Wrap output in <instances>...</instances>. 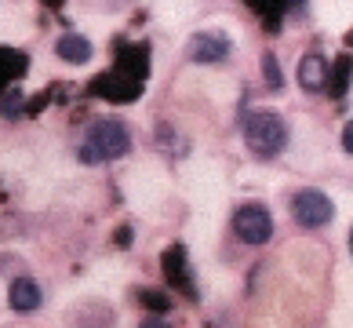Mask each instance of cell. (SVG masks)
Masks as SVG:
<instances>
[{
	"label": "cell",
	"mask_w": 353,
	"mask_h": 328,
	"mask_svg": "<svg viewBox=\"0 0 353 328\" xmlns=\"http://www.w3.org/2000/svg\"><path fill=\"white\" fill-rule=\"evenodd\" d=\"M230 37L226 33H215V30H208V33H193L190 37V44H186V55L193 62H222V59H230Z\"/></svg>",
	"instance_id": "5b68a950"
},
{
	"label": "cell",
	"mask_w": 353,
	"mask_h": 328,
	"mask_svg": "<svg viewBox=\"0 0 353 328\" xmlns=\"http://www.w3.org/2000/svg\"><path fill=\"white\" fill-rule=\"evenodd\" d=\"M299 84L306 91H324V84H328V59L317 55V51L303 55V62H299Z\"/></svg>",
	"instance_id": "8992f818"
},
{
	"label": "cell",
	"mask_w": 353,
	"mask_h": 328,
	"mask_svg": "<svg viewBox=\"0 0 353 328\" xmlns=\"http://www.w3.org/2000/svg\"><path fill=\"white\" fill-rule=\"evenodd\" d=\"M139 328H172V325H168L164 318H157V313H153V318H146V321H142Z\"/></svg>",
	"instance_id": "8fae6325"
},
{
	"label": "cell",
	"mask_w": 353,
	"mask_h": 328,
	"mask_svg": "<svg viewBox=\"0 0 353 328\" xmlns=\"http://www.w3.org/2000/svg\"><path fill=\"white\" fill-rule=\"evenodd\" d=\"M55 55L62 62H73V66H84L91 55H95V48H91L88 37L81 33H66V37H59V44H55Z\"/></svg>",
	"instance_id": "ba28073f"
},
{
	"label": "cell",
	"mask_w": 353,
	"mask_h": 328,
	"mask_svg": "<svg viewBox=\"0 0 353 328\" xmlns=\"http://www.w3.org/2000/svg\"><path fill=\"white\" fill-rule=\"evenodd\" d=\"M233 233L244 244H266L273 238V215L266 204H244L233 215Z\"/></svg>",
	"instance_id": "3957f363"
},
{
	"label": "cell",
	"mask_w": 353,
	"mask_h": 328,
	"mask_svg": "<svg viewBox=\"0 0 353 328\" xmlns=\"http://www.w3.org/2000/svg\"><path fill=\"white\" fill-rule=\"evenodd\" d=\"M244 139H248V146H252V153L273 157V153H281L284 142H288V124L277 110H252L244 117Z\"/></svg>",
	"instance_id": "7a4b0ae2"
},
{
	"label": "cell",
	"mask_w": 353,
	"mask_h": 328,
	"mask_svg": "<svg viewBox=\"0 0 353 328\" xmlns=\"http://www.w3.org/2000/svg\"><path fill=\"white\" fill-rule=\"evenodd\" d=\"M292 215H295L299 226L317 230V226H324V222H332L335 204L328 201V193H321V190H299L295 201H292Z\"/></svg>",
	"instance_id": "277c9868"
},
{
	"label": "cell",
	"mask_w": 353,
	"mask_h": 328,
	"mask_svg": "<svg viewBox=\"0 0 353 328\" xmlns=\"http://www.w3.org/2000/svg\"><path fill=\"white\" fill-rule=\"evenodd\" d=\"M41 284L37 281H30V278H15L11 281V292H8V303H11V310H19V313H30V310H37L41 307Z\"/></svg>",
	"instance_id": "52a82bcc"
},
{
	"label": "cell",
	"mask_w": 353,
	"mask_h": 328,
	"mask_svg": "<svg viewBox=\"0 0 353 328\" xmlns=\"http://www.w3.org/2000/svg\"><path fill=\"white\" fill-rule=\"evenodd\" d=\"M263 73H266L270 88H281V84H284V77H281V66H277V59H273V55H263Z\"/></svg>",
	"instance_id": "9c48e42d"
},
{
	"label": "cell",
	"mask_w": 353,
	"mask_h": 328,
	"mask_svg": "<svg viewBox=\"0 0 353 328\" xmlns=\"http://www.w3.org/2000/svg\"><path fill=\"white\" fill-rule=\"evenodd\" d=\"M343 150L353 153V121H346V128H343Z\"/></svg>",
	"instance_id": "30bf717a"
},
{
	"label": "cell",
	"mask_w": 353,
	"mask_h": 328,
	"mask_svg": "<svg viewBox=\"0 0 353 328\" xmlns=\"http://www.w3.org/2000/svg\"><path fill=\"white\" fill-rule=\"evenodd\" d=\"M132 150V131L121 121H99L88 128V135L81 142V161L84 164H102V161H117Z\"/></svg>",
	"instance_id": "6da1fadb"
},
{
	"label": "cell",
	"mask_w": 353,
	"mask_h": 328,
	"mask_svg": "<svg viewBox=\"0 0 353 328\" xmlns=\"http://www.w3.org/2000/svg\"><path fill=\"white\" fill-rule=\"evenodd\" d=\"M350 252H353V230H350Z\"/></svg>",
	"instance_id": "7c38bea8"
}]
</instances>
